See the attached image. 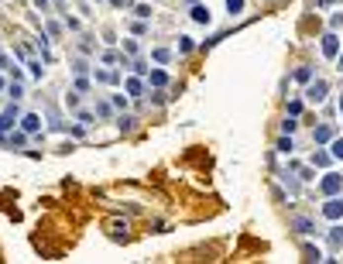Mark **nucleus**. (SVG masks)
Here are the masks:
<instances>
[{
    "label": "nucleus",
    "instance_id": "nucleus-40",
    "mask_svg": "<svg viewBox=\"0 0 343 264\" xmlns=\"http://www.w3.org/2000/svg\"><path fill=\"white\" fill-rule=\"evenodd\" d=\"M330 154H333L337 161H343V137H333V141H330Z\"/></svg>",
    "mask_w": 343,
    "mask_h": 264
},
{
    "label": "nucleus",
    "instance_id": "nucleus-32",
    "mask_svg": "<svg viewBox=\"0 0 343 264\" xmlns=\"http://www.w3.org/2000/svg\"><path fill=\"white\" fill-rule=\"evenodd\" d=\"M110 103L117 107V113H120V110H131V96H127V93H110Z\"/></svg>",
    "mask_w": 343,
    "mask_h": 264
},
{
    "label": "nucleus",
    "instance_id": "nucleus-51",
    "mask_svg": "<svg viewBox=\"0 0 343 264\" xmlns=\"http://www.w3.org/2000/svg\"><path fill=\"white\" fill-rule=\"evenodd\" d=\"M182 3H186V7H192V3H199V0H182Z\"/></svg>",
    "mask_w": 343,
    "mask_h": 264
},
{
    "label": "nucleus",
    "instance_id": "nucleus-38",
    "mask_svg": "<svg viewBox=\"0 0 343 264\" xmlns=\"http://www.w3.org/2000/svg\"><path fill=\"white\" fill-rule=\"evenodd\" d=\"M69 137H72V141H79V137H86V124H79V120H76V124H69Z\"/></svg>",
    "mask_w": 343,
    "mask_h": 264
},
{
    "label": "nucleus",
    "instance_id": "nucleus-35",
    "mask_svg": "<svg viewBox=\"0 0 343 264\" xmlns=\"http://www.w3.org/2000/svg\"><path fill=\"white\" fill-rule=\"evenodd\" d=\"M131 72H134V75H144V79H148V72H151V66H148L144 59H131Z\"/></svg>",
    "mask_w": 343,
    "mask_h": 264
},
{
    "label": "nucleus",
    "instance_id": "nucleus-41",
    "mask_svg": "<svg viewBox=\"0 0 343 264\" xmlns=\"http://www.w3.org/2000/svg\"><path fill=\"white\" fill-rule=\"evenodd\" d=\"M295 127H299L295 117H285V120H281V134H295Z\"/></svg>",
    "mask_w": 343,
    "mask_h": 264
},
{
    "label": "nucleus",
    "instance_id": "nucleus-34",
    "mask_svg": "<svg viewBox=\"0 0 343 264\" xmlns=\"http://www.w3.org/2000/svg\"><path fill=\"white\" fill-rule=\"evenodd\" d=\"M244 10H247V0H227V14L230 17H240Z\"/></svg>",
    "mask_w": 343,
    "mask_h": 264
},
{
    "label": "nucleus",
    "instance_id": "nucleus-46",
    "mask_svg": "<svg viewBox=\"0 0 343 264\" xmlns=\"http://www.w3.org/2000/svg\"><path fill=\"white\" fill-rule=\"evenodd\" d=\"M110 7H117V10H120V7H131V0H110Z\"/></svg>",
    "mask_w": 343,
    "mask_h": 264
},
{
    "label": "nucleus",
    "instance_id": "nucleus-22",
    "mask_svg": "<svg viewBox=\"0 0 343 264\" xmlns=\"http://www.w3.org/2000/svg\"><path fill=\"white\" fill-rule=\"evenodd\" d=\"M3 96H7V100H17V103H21V100L28 96V89H24V82L10 79V82H7V89H3Z\"/></svg>",
    "mask_w": 343,
    "mask_h": 264
},
{
    "label": "nucleus",
    "instance_id": "nucleus-10",
    "mask_svg": "<svg viewBox=\"0 0 343 264\" xmlns=\"http://www.w3.org/2000/svg\"><path fill=\"white\" fill-rule=\"evenodd\" d=\"M189 17H192V24H203V28L213 24V10H209L206 3H192V7H189Z\"/></svg>",
    "mask_w": 343,
    "mask_h": 264
},
{
    "label": "nucleus",
    "instance_id": "nucleus-17",
    "mask_svg": "<svg viewBox=\"0 0 343 264\" xmlns=\"http://www.w3.org/2000/svg\"><path fill=\"white\" fill-rule=\"evenodd\" d=\"M45 120H48V124H45V131H69V124L66 120H62V113H59V110H55V107H48V113H45Z\"/></svg>",
    "mask_w": 343,
    "mask_h": 264
},
{
    "label": "nucleus",
    "instance_id": "nucleus-48",
    "mask_svg": "<svg viewBox=\"0 0 343 264\" xmlns=\"http://www.w3.org/2000/svg\"><path fill=\"white\" fill-rule=\"evenodd\" d=\"M7 82H10V75H7V72H0V93L7 89Z\"/></svg>",
    "mask_w": 343,
    "mask_h": 264
},
{
    "label": "nucleus",
    "instance_id": "nucleus-43",
    "mask_svg": "<svg viewBox=\"0 0 343 264\" xmlns=\"http://www.w3.org/2000/svg\"><path fill=\"white\" fill-rule=\"evenodd\" d=\"M62 24H66V31H79V28H82V24H79V17H62Z\"/></svg>",
    "mask_w": 343,
    "mask_h": 264
},
{
    "label": "nucleus",
    "instance_id": "nucleus-13",
    "mask_svg": "<svg viewBox=\"0 0 343 264\" xmlns=\"http://www.w3.org/2000/svg\"><path fill=\"white\" fill-rule=\"evenodd\" d=\"M288 226H292L295 233H302V237H312V233H316V223H312L309 216H292Z\"/></svg>",
    "mask_w": 343,
    "mask_h": 264
},
{
    "label": "nucleus",
    "instance_id": "nucleus-8",
    "mask_svg": "<svg viewBox=\"0 0 343 264\" xmlns=\"http://www.w3.org/2000/svg\"><path fill=\"white\" fill-rule=\"evenodd\" d=\"M319 45H323V55H326V59H337V55H340V48H343V38L337 35V31H326Z\"/></svg>",
    "mask_w": 343,
    "mask_h": 264
},
{
    "label": "nucleus",
    "instance_id": "nucleus-39",
    "mask_svg": "<svg viewBox=\"0 0 343 264\" xmlns=\"http://www.w3.org/2000/svg\"><path fill=\"white\" fill-rule=\"evenodd\" d=\"M302 254H305V261H326V258H323V251H319V247H309V244L302 247Z\"/></svg>",
    "mask_w": 343,
    "mask_h": 264
},
{
    "label": "nucleus",
    "instance_id": "nucleus-20",
    "mask_svg": "<svg viewBox=\"0 0 343 264\" xmlns=\"http://www.w3.org/2000/svg\"><path fill=\"white\" fill-rule=\"evenodd\" d=\"M72 89L82 93V96H89L96 89V82H93V75H72Z\"/></svg>",
    "mask_w": 343,
    "mask_h": 264
},
{
    "label": "nucleus",
    "instance_id": "nucleus-52",
    "mask_svg": "<svg viewBox=\"0 0 343 264\" xmlns=\"http://www.w3.org/2000/svg\"><path fill=\"white\" fill-rule=\"evenodd\" d=\"M3 103H7V96H3V93H0V107H3Z\"/></svg>",
    "mask_w": 343,
    "mask_h": 264
},
{
    "label": "nucleus",
    "instance_id": "nucleus-7",
    "mask_svg": "<svg viewBox=\"0 0 343 264\" xmlns=\"http://www.w3.org/2000/svg\"><path fill=\"white\" fill-rule=\"evenodd\" d=\"M326 93H330V82H326V79H312V82L305 86V100H309V103H323Z\"/></svg>",
    "mask_w": 343,
    "mask_h": 264
},
{
    "label": "nucleus",
    "instance_id": "nucleus-16",
    "mask_svg": "<svg viewBox=\"0 0 343 264\" xmlns=\"http://www.w3.org/2000/svg\"><path fill=\"white\" fill-rule=\"evenodd\" d=\"M337 137V127L333 124H319L316 131H312V141H316V148H323V144H330Z\"/></svg>",
    "mask_w": 343,
    "mask_h": 264
},
{
    "label": "nucleus",
    "instance_id": "nucleus-33",
    "mask_svg": "<svg viewBox=\"0 0 343 264\" xmlns=\"http://www.w3.org/2000/svg\"><path fill=\"white\" fill-rule=\"evenodd\" d=\"M45 31H48L52 38H62V35H66V24H62V21H52V17H48V21H45Z\"/></svg>",
    "mask_w": 343,
    "mask_h": 264
},
{
    "label": "nucleus",
    "instance_id": "nucleus-36",
    "mask_svg": "<svg viewBox=\"0 0 343 264\" xmlns=\"http://www.w3.org/2000/svg\"><path fill=\"white\" fill-rule=\"evenodd\" d=\"M330 161H333V154H330V151H312V165H319V168H326Z\"/></svg>",
    "mask_w": 343,
    "mask_h": 264
},
{
    "label": "nucleus",
    "instance_id": "nucleus-12",
    "mask_svg": "<svg viewBox=\"0 0 343 264\" xmlns=\"http://www.w3.org/2000/svg\"><path fill=\"white\" fill-rule=\"evenodd\" d=\"M24 69H28V75H31L35 82H41V79H45V66H41V55H35V52H31V55L24 59Z\"/></svg>",
    "mask_w": 343,
    "mask_h": 264
},
{
    "label": "nucleus",
    "instance_id": "nucleus-1",
    "mask_svg": "<svg viewBox=\"0 0 343 264\" xmlns=\"http://www.w3.org/2000/svg\"><path fill=\"white\" fill-rule=\"evenodd\" d=\"M21 113H24V110H21V103H17V100H7V103L0 107V134L14 131V127L21 124Z\"/></svg>",
    "mask_w": 343,
    "mask_h": 264
},
{
    "label": "nucleus",
    "instance_id": "nucleus-2",
    "mask_svg": "<svg viewBox=\"0 0 343 264\" xmlns=\"http://www.w3.org/2000/svg\"><path fill=\"white\" fill-rule=\"evenodd\" d=\"M41 120H45V117L31 110V113H21V124H17V127L31 134V141H45V124H41Z\"/></svg>",
    "mask_w": 343,
    "mask_h": 264
},
{
    "label": "nucleus",
    "instance_id": "nucleus-25",
    "mask_svg": "<svg viewBox=\"0 0 343 264\" xmlns=\"http://www.w3.org/2000/svg\"><path fill=\"white\" fill-rule=\"evenodd\" d=\"M326 240H330V247H333V251H340V247H343V226H340V223H333V226L326 230Z\"/></svg>",
    "mask_w": 343,
    "mask_h": 264
},
{
    "label": "nucleus",
    "instance_id": "nucleus-5",
    "mask_svg": "<svg viewBox=\"0 0 343 264\" xmlns=\"http://www.w3.org/2000/svg\"><path fill=\"white\" fill-rule=\"evenodd\" d=\"M124 93H127L131 100H141V96L148 93V79H144V75H134V72H131V75L124 79Z\"/></svg>",
    "mask_w": 343,
    "mask_h": 264
},
{
    "label": "nucleus",
    "instance_id": "nucleus-47",
    "mask_svg": "<svg viewBox=\"0 0 343 264\" xmlns=\"http://www.w3.org/2000/svg\"><path fill=\"white\" fill-rule=\"evenodd\" d=\"M333 3H337V0H316V7H319V10H326V7H333Z\"/></svg>",
    "mask_w": 343,
    "mask_h": 264
},
{
    "label": "nucleus",
    "instance_id": "nucleus-4",
    "mask_svg": "<svg viewBox=\"0 0 343 264\" xmlns=\"http://www.w3.org/2000/svg\"><path fill=\"white\" fill-rule=\"evenodd\" d=\"M319 192L323 196H343V175L340 172H326L319 179Z\"/></svg>",
    "mask_w": 343,
    "mask_h": 264
},
{
    "label": "nucleus",
    "instance_id": "nucleus-29",
    "mask_svg": "<svg viewBox=\"0 0 343 264\" xmlns=\"http://www.w3.org/2000/svg\"><path fill=\"white\" fill-rule=\"evenodd\" d=\"M120 52L131 55V59H137V55H141V41H137V38H124V41H120Z\"/></svg>",
    "mask_w": 343,
    "mask_h": 264
},
{
    "label": "nucleus",
    "instance_id": "nucleus-49",
    "mask_svg": "<svg viewBox=\"0 0 343 264\" xmlns=\"http://www.w3.org/2000/svg\"><path fill=\"white\" fill-rule=\"evenodd\" d=\"M330 24H333V28H340V24H343V14H333V17H330Z\"/></svg>",
    "mask_w": 343,
    "mask_h": 264
},
{
    "label": "nucleus",
    "instance_id": "nucleus-26",
    "mask_svg": "<svg viewBox=\"0 0 343 264\" xmlns=\"http://www.w3.org/2000/svg\"><path fill=\"white\" fill-rule=\"evenodd\" d=\"M72 120H79V124H86V127H93L100 117H96V110H86V107H79L76 113H72Z\"/></svg>",
    "mask_w": 343,
    "mask_h": 264
},
{
    "label": "nucleus",
    "instance_id": "nucleus-9",
    "mask_svg": "<svg viewBox=\"0 0 343 264\" xmlns=\"http://www.w3.org/2000/svg\"><path fill=\"white\" fill-rule=\"evenodd\" d=\"M114 127H117L120 134H134L137 131V117L131 113V110H120V113L114 117Z\"/></svg>",
    "mask_w": 343,
    "mask_h": 264
},
{
    "label": "nucleus",
    "instance_id": "nucleus-30",
    "mask_svg": "<svg viewBox=\"0 0 343 264\" xmlns=\"http://www.w3.org/2000/svg\"><path fill=\"white\" fill-rule=\"evenodd\" d=\"M274 148H278V154H292V151H295V141H292V134H281V137L274 141Z\"/></svg>",
    "mask_w": 343,
    "mask_h": 264
},
{
    "label": "nucleus",
    "instance_id": "nucleus-15",
    "mask_svg": "<svg viewBox=\"0 0 343 264\" xmlns=\"http://www.w3.org/2000/svg\"><path fill=\"white\" fill-rule=\"evenodd\" d=\"M151 62H154V66H172V62H175V52L165 48V45H154V48H151Z\"/></svg>",
    "mask_w": 343,
    "mask_h": 264
},
{
    "label": "nucleus",
    "instance_id": "nucleus-44",
    "mask_svg": "<svg viewBox=\"0 0 343 264\" xmlns=\"http://www.w3.org/2000/svg\"><path fill=\"white\" fill-rule=\"evenodd\" d=\"M31 3H35L41 14H48V10H52V0H31Z\"/></svg>",
    "mask_w": 343,
    "mask_h": 264
},
{
    "label": "nucleus",
    "instance_id": "nucleus-37",
    "mask_svg": "<svg viewBox=\"0 0 343 264\" xmlns=\"http://www.w3.org/2000/svg\"><path fill=\"white\" fill-rule=\"evenodd\" d=\"M14 66H21V62H14V55H7V52L0 48V72H10Z\"/></svg>",
    "mask_w": 343,
    "mask_h": 264
},
{
    "label": "nucleus",
    "instance_id": "nucleus-53",
    "mask_svg": "<svg viewBox=\"0 0 343 264\" xmlns=\"http://www.w3.org/2000/svg\"><path fill=\"white\" fill-rule=\"evenodd\" d=\"M340 113H343V93H340Z\"/></svg>",
    "mask_w": 343,
    "mask_h": 264
},
{
    "label": "nucleus",
    "instance_id": "nucleus-28",
    "mask_svg": "<svg viewBox=\"0 0 343 264\" xmlns=\"http://www.w3.org/2000/svg\"><path fill=\"white\" fill-rule=\"evenodd\" d=\"M175 52H179V55H192V52H196V41H192L189 35H179V41H175Z\"/></svg>",
    "mask_w": 343,
    "mask_h": 264
},
{
    "label": "nucleus",
    "instance_id": "nucleus-21",
    "mask_svg": "<svg viewBox=\"0 0 343 264\" xmlns=\"http://www.w3.org/2000/svg\"><path fill=\"white\" fill-rule=\"evenodd\" d=\"M69 69H72V75H93V62H89L86 55H76V59L69 62Z\"/></svg>",
    "mask_w": 343,
    "mask_h": 264
},
{
    "label": "nucleus",
    "instance_id": "nucleus-50",
    "mask_svg": "<svg viewBox=\"0 0 343 264\" xmlns=\"http://www.w3.org/2000/svg\"><path fill=\"white\" fill-rule=\"evenodd\" d=\"M337 69L343 72V48H340V55H337Z\"/></svg>",
    "mask_w": 343,
    "mask_h": 264
},
{
    "label": "nucleus",
    "instance_id": "nucleus-19",
    "mask_svg": "<svg viewBox=\"0 0 343 264\" xmlns=\"http://www.w3.org/2000/svg\"><path fill=\"white\" fill-rule=\"evenodd\" d=\"M127 10H131V14H134V17H141V21H151V17H154V7H151V3H148V0H131V7H127Z\"/></svg>",
    "mask_w": 343,
    "mask_h": 264
},
{
    "label": "nucleus",
    "instance_id": "nucleus-6",
    "mask_svg": "<svg viewBox=\"0 0 343 264\" xmlns=\"http://www.w3.org/2000/svg\"><path fill=\"white\" fill-rule=\"evenodd\" d=\"M323 216H326L330 223H340L343 220V196H326V202H323Z\"/></svg>",
    "mask_w": 343,
    "mask_h": 264
},
{
    "label": "nucleus",
    "instance_id": "nucleus-27",
    "mask_svg": "<svg viewBox=\"0 0 343 264\" xmlns=\"http://www.w3.org/2000/svg\"><path fill=\"white\" fill-rule=\"evenodd\" d=\"M76 48H79V55H96V45H93V35H79V41H76Z\"/></svg>",
    "mask_w": 343,
    "mask_h": 264
},
{
    "label": "nucleus",
    "instance_id": "nucleus-3",
    "mask_svg": "<svg viewBox=\"0 0 343 264\" xmlns=\"http://www.w3.org/2000/svg\"><path fill=\"white\" fill-rule=\"evenodd\" d=\"M93 82H96V86H124L120 72H117L114 66H103V62L93 66Z\"/></svg>",
    "mask_w": 343,
    "mask_h": 264
},
{
    "label": "nucleus",
    "instance_id": "nucleus-24",
    "mask_svg": "<svg viewBox=\"0 0 343 264\" xmlns=\"http://www.w3.org/2000/svg\"><path fill=\"white\" fill-rule=\"evenodd\" d=\"M62 107H66L69 113H76V110L82 107V93H76V89H69L66 96H62Z\"/></svg>",
    "mask_w": 343,
    "mask_h": 264
},
{
    "label": "nucleus",
    "instance_id": "nucleus-14",
    "mask_svg": "<svg viewBox=\"0 0 343 264\" xmlns=\"http://www.w3.org/2000/svg\"><path fill=\"white\" fill-rule=\"evenodd\" d=\"M28 141H31V134L21 131V127H14V131L7 134V148H10V151H24V144H28Z\"/></svg>",
    "mask_w": 343,
    "mask_h": 264
},
{
    "label": "nucleus",
    "instance_id": "nucleus-42",
    "mask_svg": "<svg viewBox=\"0 0 343 264\" xmlns=\"http://www.w3.org/2000/svg\"><path fill=\"white\" fill-rule=\"evenodd\" d=\"M302 107H305L302 100H288V117H299V113H302Z\"/></svg>",
    "mask_w": 343,
    "mask_h": 264
},
{
    "label": "nucleus",
    "instance_id": "nucleus-45",
    "mask_svg": "<svg viewBox=\"0 0 343 264\" xmlns=\"http://www.w3.org/2000/svg\"><path fill=\"white\" fill-rule=\"evenodd\" d=\"M7 75H10V79H17V82H24V69H21V66H14Z\"/></svg>",
    "mask_w": 343,
    "mask_h": 264
},
{
    "label": "nucleus",
    "instance_id": "nucleus-54",
    "mask_svg": "<svg viewBox=\"0 0 343 264\" xmlns=\"http://www.w3.org/2000/svg\"><path fill=\"white\" fill-rule=\"evenodd\" d=\"M93 3H103V0H93Z\"/></svg>",
    "mask_w": 343,
    "mask_h": 264
},
{
    "label": "nucleus",
    "instance_id": "nucleus-23",
    "mask_svg": "<svg viewBox=\"0 0 343 264\" xmlns=\"http://www.w3.org/2000/svg\"><path fill=\"white\" fill-rule=\"evenodd\" d=\"M292 79H295V82H302V86H309V82L316 79V69H312V66H299L295 72H292Z\"/></svg>",
    "mask_w": 343,
    "mask_h": 264
},
{
    "label": "nucleus",
    "instance_id": "nucleus-31",
    "mask_svg": "<svg viewBox=\"0 0 343 264\" xmlns=\"http://www.w3.org/2000/svg\"><path fill=\"white\" fill-rule=\"evenodd\" d=\"M148 31H151V21H141V17L131 21V35H134V38H144Z\"/></svg>",
    "mask_w": 343,
    "mask_h": 264
},
{
    "label": "nucleus",
    "instance_id": "nucleus-18",
    "mask_svg": "<svg viewBox=\"0 0 343 264\" xmlns=\"http://www.w3.org/2000/svg\"><path fill=\"white\" fill-rule=\"evenodd\" d=\"M93 110H96V117H100V120H114V117H117V107L110 103V96H107V100H96V103H93Z\"/></svg>",
    "mask_w": 343,
    "mask_h": 264
},
{
    "label": "nucleus",
    "instance_id": "nucleus-11",
    "mask_svg": "<svg viewBox=\"0 0 343 264\" xmlns=\"http://www.w3.org/2000/svg\"><path fill=\"white\" fill-rule=\"evenodd\" d=\"M168 82H172V75H168V69L158 66L148 72V86H154V89H168Z\"/></svg>",
    "mask_w": 343,
    "mask_h": 264
}]
</instances>
